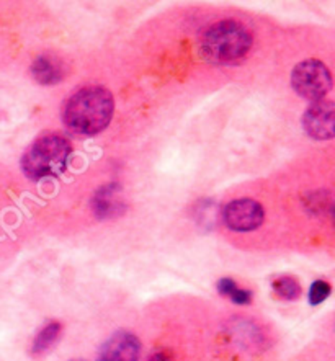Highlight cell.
Instances as JSON below:
<instances>
[{"label": "cell", "instance_id": "cell-1", "mask_svg": "<svg viewBox=\"0 0 335 361\" xmlns=\"http://www.w3.org/2000/svg\"><path fill=\"white\" fill-rule=\"evenodd\" d=\"M115 99L100 85L77 90L64 108V125L77 136H95L110 125Z\"/></svg>", "mask_w": 335, "mask_h": 361}, {"label": "cell", "instance_id": "cell-2", "mask_svg": "<svg viewBox=\"0 0 335 361\" xmlns=\"http://www.w3.org/2000/svg\"><path fill=\"white\" fill-rule=\"evenodd\" d=\"M252 48V33L236 20H223L206 30L201 38V51L211 63L228 64L242 59Z\"/></svg>", "mask_w": 335, "mask_h": 361}, {"label": "cell", "instance_id": "cell-3", "mask_svg": "<svg viewBox=\"0 0 335 361\" xmlns=\"http://www.w3.org/2000/svg\"><path fill=\"white\" fill-rule=\"evenodd\" d=\"M72 152L69 139L58 133H46L35 139L22 157V169L32 180L56 177L66 170Z\"/></svg>", "mask_w": 335, "mask_h": 361}, {"label": "cell", "instance_id": "cell-4", "mask_svg": "<svg viewBox=\"0 0 335 361\" xmlns=\"http://www.w3.org/2000/svg\"><path fill=\"white\" fill-rule=\"evenodd\" d=\"M291 85L303 99L321 102L332 89L331 71L319 59H306L293 69Z\"/></svg>", "mask_w": 335, "mask_h": 361}, {"label": "cell", "instance_id": "cell-5", "mask_svg": "<svg viewBox=\"0 0 335 361\" xmlns=\"http://www.w3.org/2000/svg\"><path fill=\"white\" fill-rule=\"evenodd\" d=\"M223 216L229 229L249 232L260 228L265 219V211L259 201L252 198H237L226 206Z\"/></svg>", "mask_w": 335, "mask_h": 361}, {"label": "cell", "instance_id": "cell-6", "mask_svg": "<svg viewBox=\"0 0 335 361\" xmlns=\"http://www.w3.org/2000/svg\"><path fill=\"white\" fill-rule=\"evenodd\" d=\"M303 126L309 136L319 141L334 137L335 108L332 102H316L307 108L303 116Z\"/></svg>", "mask_w": 335, "mask_h": 361}, {"label": "cell", "instance_id": "cell-7", "mask_svg": "<svg viewBox=\"0 0 335 361\" xmlns=\"http://www.w3.org/2000/svg\"><path fill=\"white\" fill-rule=\"evenodd\" d=\"M141 353V342L126 330H120L103 343L97 361H138Z\"/></svg>", "mask_w": 335, "mask_h": 361}, {"label": "cell", "instance_id": "cell-8", "mask_svg": "<svg viewBox=\"0 0 335 361\" xmlns=\"http://www.w3.org/2000/svg\"><path fill=\"white\" fill-rule=\"evenodd\" d=\"M92 211L99 219L115 218L125 211V203H123L120 187L116 183L103 185L97 190L95 197L92 198Z\"/></svg>", "mask_w": 335, "mask_h": 361}, {"label": "cell", "instance_id": "cell-9", "mask_svg": "<svg viewBox=\"0 0 335 361\" xmlns=\"http://www.w3.org/2000/svg\"><path fill=\"white\" fill-rule=\"evenodd\" d=\"M66 66L56 56H38L32 64L33 79L41 85H56L66 77Z\"/></svg>", "mask_w": 335, "mask_h": 361}, {"label": "cell", "instance_id": "cell-10", "mask_svg": "<svg viewBox=\"0 0 335 361\" xmlns=\"http://www.w3.org/2000/svg\"><path fill=\"white\" fill-rule=\"evenodd\" d=\"M61 334H63V324L61 322H49L36 334L32 343V353L35 357H39V355H44L53 348V345L58 342Z\"/></svg>", "mask_w": 335, "mask_h": 361}, {"label": "cell", "instance_id": "cell-11", "mask_svg": "<svg viewBox=\"0 0 335 361\" xmlns=\"http://www.w3.org/2000/svg\"><path fill=\"white\" fill-rule=\"evenodd\" d=\"M218 291L223 296L229 298L231 301L236 304H242V306H245V304L252 302V291L237 286V283L233 280V278H223V280H219Z\"/></svg>", "mask_w": 335, "mask_h": 361}, {"label": "cell", "instance_id": "cell-12", "mask_svg": "<svg viewBox=\"0 0 335 361\" xmlns=\"http://www.w3.org/2000/svg\"><path fill=\"white\" fill-rule=\"evenodd\" d=\"M273 291L278 298L285 301H295L301 296V285L296 278L293 276H280L272 283Z\"/></svg>", "mask_w": 335, "mask_h": 361}, {"label": "cell", "instance_id": "cell-13", "mask_svg": "<svg viewBox=\"0 0 335 361\" xmlns=\"http://www.w3.org/2000/svg\"><path fill=\"white\" fill-rule=\"evenodd\" d=\"M331 291L332 288L326 280L314 281L311 288H309V302H311L312 306H317V304L326 301L329 295H331Z\"/></svg>", "mask_w": 335, "mask_h": 361}, {"label": "cell", "instance_id": "cell-14", "mask_svg": "<svg viewBox=\"0 0 335 361\" xmlns=\"http://www.w3.org/2000/svg\"><path fill=\"white\" fill-rule=\"evenodd\" d=\"M147 361H172V357H170V355L166 352H159L156 355H152V357Z\"/></svg>", "mask_w": 335, "mask_h": 361}]
</instances>
